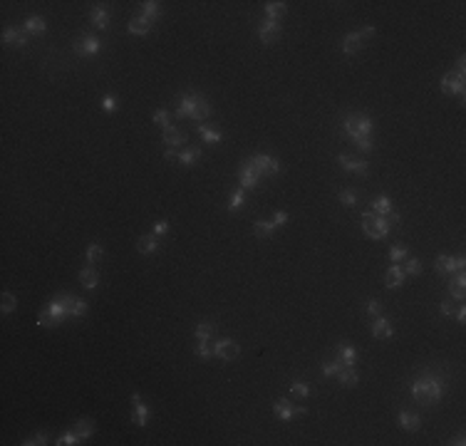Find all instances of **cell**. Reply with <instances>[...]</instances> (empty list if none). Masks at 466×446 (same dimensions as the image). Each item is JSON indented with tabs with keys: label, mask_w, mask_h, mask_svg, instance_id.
I'll use <instances>...</instances> for the list:
<instances>
[{
	"label": "cell",
	"mask_w": 466,
	"mask_h": 446,
	"mask_svg": "<svg viewBox=\"0 0 466 446\" xmlns=\"http://www.w3.org/2000/svg\"><path fill=\"white\" fill-rule=\"evenodd\" d=\"M60 320L52 315V310L50 308H45V310H40V315H38V325L40 327H52V325H57Z\"/></svg>",
	"instance_id": "74e56055"
},
{
	"label": "cell",
	"mask_w": 466,
	"mask_h": 446,
	"mask_svg": "<svg viewBox=\"0 0 466 446\" xmlns=\"http://www.w3.org/2000/svg\"><path fill=\"white\" fill-rule=\"evenodd\" d=\"M360 47H362V35H360V33H350V35L342 40V52H345V55H355Z\"/></svg>",
	"instance_id": "ffe728a7"
},
{
	"label": "cell",
	"mask_w": 466,
	"mask_h": 446,
	"mask_svg": "<svg viewBox=\"0 0 466 446\" xmlns=\"http://www.w3.org/2000/svg\"><path fill=\"white\" fill-rule=\"evenodd\" d=\"M441 315H446V318L454 315V303H451V300H444V303H441Z\"/></svg>",
	"instance_id": "11a10c76"
},
{
	"label": "cell",
	"mask_w": 466,
	"mask_h": 446,
	"mask_svg": "<svg viewBox=\"0 0 466 446\" xmlns=\"http://www.w3.org/2000/svg\"><path fill=\"white\" fill-rule=\"evenodd\" d=\"M184 134L179 131V129H174V126H167L164 129V144L169 146V149H174V146H179V144H184Z\"/></svg>",
	"instance_id": "484cf974"
},
{
	"label": "cell",
	"mask_w": 466,
	"mask_h": 446,
	"mask_svg": "<svg viewBox=\"0 0 466 446\" xmlns=\"http://www.w3.org/2000/svg\"><path fill=\"white\" fill-rule=\"evenodd\" d=\"M164 159H167V162H174V159H179V157H176L174 149H167V152H164Z\"/></svg>",
	"instance_id": "91938a15"
},
{
	"label": "cell",
	"mask_w": 466,
	"mask_h": 446,
	"mask_svg": "<svg viewBox=\"0 0 466 446\" xmlns=\"http://www.w3.org/2000/svg\"><path fill=\"white\" fill-rule=\"evenodd\" d=\"M456 320H459V323H464V320H466V310H464V308H459V313H456Z\"/></svg>",
	"instance_id": "94428289"
},
{
	"label": "cell",
	"mask_w": 466,
	"mask_h": 446,
	"mask_svg": "<svg viewBox=\"0 0 466 446\" xmlns=\"http://www.w3.org/2000/svg\"><path fill=\"white\" fill-rule=\"evenodd\" d=\"M412 397L419 404H436L441 399V384L436 379H417L412 384Z\"/></svg>",
	"instance_id": "6da1fadb"
},
{
	"label": "cell",
	"mask_w": 466,
	"mask_h": 446,
	"mask_svg": "<svg viewBox=\"0 0 466 446\" xmlns=\"http://www.w3.org/2000/svg\"><path fill=\"white\" fill-rule=\"evenodd\" d=\"M372 335L380 337V340L392 337V335H394V327H392V323H389L387 318H375V320H372Z\"/></svg>",
	"instance_id": "9a60e30c"
},
{
	"label": "cell",
	"mask_w": 466,
	"mask_h": 446,
	"mask_svg": "<svg viewBox=\"0 0 466 446\" xmlns=\"http://www.w3.org/2000/svg\"><path fill=\"white\" fill-rule=\"evenodd\" d=\"M273 409H275V414H278L283 421H290L293 416H305V414H307L305 406H293L288 399H278V402L273 404Z\"/></svg>",
	"instance_id": "5b68a950"
},
{
	"label": "cell",
	"mask_w": 466,
	"mask_h": 446,
	"mask_svg": "<svg viewBox=\"0 0 466 446\" xmlns=\"http://www.w3.org/2000/svg\"><path fill=\"white\" fill-rule=\"evenodd\" d=\"M3 42L5 45H15V47H25L28 45V33L15 30V28H8V30H3Z\"/></svg>",
	"instance_id": "4fadbf2b"
},
{
	"label": "cell",
	"mask_w": 466,
	"mask_h": 446,
	"mask_svg": "<svg viewBox=\"0 0 466 446\" xmlns=\"http://www.w3.org/2000/svg\"><path fill=\"white\" fill-rule=\"evenodd\" d=\"M360 35H362V40H365V38H372V35H375V25H367L365 30H360Z\"/></svg>",
	"instance_id": "680465c9"
},
{
	"label": "cell",
	"mask_w": 466,
	"mask_h": 446,
	"mask_svg": "<svg viewBox=\"0 0 466 446\" xmlns=\"http://www.w3.org/2000/svg\"><path fill=\"white\" fill-rule=\"evenodd\" d=\"M380 310H382V308H380V303H377V300H370V303H367V313H370V315H375V318H377V315H380Z\"/></svg>",
	"instance_id": "6f0895ef"
},
{
	"label": "cell",
	"mask_w": 466,
	"mask_h": 446,
	"mask_svg": "<svg viewBox=\"0 0 466 446\" xmlns=\"http://www.w3.org/2000/svg\"><path fill=\"white\" fill-rule=\"evenodd\" d=\"M131 406H134V411H131V419H134V424H136V426H146V419H149V409L144 406L141 397H139L136 392L131 394Z\"/></svg>",
	"instance_id": "8fae6325"
},
{
	"label": "cell",
	"mask_w": 466,
	"mask_h": 446,
	"mask_svg": "<svg viewBox=\"0 0 466 446\" xmlns=\"http://www.w3.org/2000/svg\"><path fill=\"white\" fill-rule=\"evenodd\" d=\"M285 221H288V213H285V211H278V213L273 216V221H270V223H273L275 228H280V226H283Z\"/></svg>",
	"instance_id": "f5cc1de1"
},
{
	"label": "cell",
	"mask_w": 466,
	"mask_h": 446,
	"mask_svg": "<svg viewBox=\"0 0 466 446\" xmlns=\"http://www.w3.org/2000/svg\"><path fill=\"white\" fill-rule=\"evenodd\" d=\"M23 444H25V446H35V444L43 446V444H47V436H45V434H35V436H30V439H28V441H23Z\"/></svg>",
	"instance_id": "816d5d0a"
},
{
	"label": "cell",
	"mask_w": 466,
	"mask_h": 446,
	"mask_svg": "<svg viewBox=\"0 0 466 446\" xmlns=\"http://www.w3.org/2000/svg\"><path fill=\"white\" fill-rule=\"evenodd\" d=\"M75 434H77L80 439L92 436V434H94V424H92L89 419H80V421H75Z\"/></svg>",
	"instance_id": "f1b7e54d"
},
{
	"label": "cell",
	"mask_w": 466,
	"mask_h": 446,
	"mask_svg": "<svg viewBox=\"0 0 466 446\" xmlns=\"http://www.w3.org/2000/svg\"><path fill=\"white\" fill-rule=\"evenodd\" d=\"M248 164L253 166L258 174H278V171H280V166H278V162H275V159L263 157V154H255V157Z\"/></svg>",
	"instance_id": "9c48e42d"
},
{
	"label": "cell",
	"mask_w": 466,
	"mask_h": 446,
	"mask_svg": "<svg viewBox=\"0 0 466 446\" xmlns=\"http://www.w3.org/2000/svg\"><path fill=\"white\" fill-rule=\"evenodd\" d=\"M151 20L149 18H144V15H136V18H131L129 20V33H134V35H146L149 30H151Z\"/></svg>",
	"instance_id": "2e32d148"
},
{
	"label": "cell",
	"mask_w": 466,
	"mask_h": 446,
	"mask_svg": "<svg viewBox=\"0 0 466 446\" xmlns=\"http://www.w3.org/2000/svg\"><path fill=\"white\" fill-rule=\"evenodd\" d=\"M99 47H102V42L97 40L94 35H87V38L75 42V52H77V55H97Z\"/></svg>",
	"instance_id": "7c38bea8"
},
{
	"label": "cell",
	"mask_w": 466,
	"mask_h": 446,
	"mask_svg": "<svg viewBox=\"0 0 466 446\" xmlns=\"http://www.w3.org/2000/svg\"><path fill=\"white\" fill-rule=\"evenodd\" d=\"M80 283H82V287H87V290H94V287H97V283H99V275H97V270H94L92 265L80 270Z\"/></svg>",
	"instance_id": "44dd1931"
},
{
	"label": "cell",
	"mask_w": 466,
	"mask_h": 446,
	"mask_svg": "<svg viewBox=\"0 0 466 446\" xmlns=\"http://www.w3.org/2000/svg\"><path fill=\"white\" fill-rule=\"evenodd\" d=\"M449 292H451V298H456V300H464V292H466V278L464 273L459 270V275L451 280V285H449Z\"/></svg>",
	"instance_id": "603a6c76"
},
{
	"label": "cell",
	"mask_w": 466,
	"mask_h": 446,
	"mask_svg": "<svg viewBox=\"0 0 466 446\" xmlns=\"http://www.w3.org/2000/svg\"><path fill=\"white\" fill-rule=\"evenodd\" d=\"M45 28H47V25H45V20L40 15H33V18L25 20V33H30V35H43Z\"/></svg>",
	"instance_id": "83f0119b"
},
{
	"label": "cell",
	"mask_w": 466,
	"mask_h": 446,
	"mask_svg": "<svg viewBox=\"0 0 466 446\" xmlns=\"http://www.w3.org/2000/svg\"><path fill=\"white\" fill-rule=\"evenodd\" d=\"M441 92H444V94H464V77L456 75V72L444 75V80H441Z\"/></svg>",
	"instance_id": "52a82bcc"
},
{
	"label": "cell",
	"mask_w": 466,
	"mask_h": 446,
	"mask_svg": "<svg viewBox=\"0 0 466 446\" xmlns=\"http://www.w3.org/2000/svg\"><path fill=\"white\" fill-rule=\"evenodd\" d=\"M338 379H340L342 387H357V379H360V377H357V372H355L352 367H342L338 372Z\"/></svg>",
	"instance_id": "d4e9b609"
},
{
	"label": "cell",
	"mask_w": 466,
	"mask_h": 446,
	"mask_svg": "<svg viewBox=\"0 0 466 446\" xmlns=\"http://www.w3.org/2000/svg\"><path fill=\"white\" fill-rule=\"evenodd\" d=\"M211 114V107H209V102L204 99V97H199V104H196V109H194V117L191 119H196V122H204L206 117Z\"/></svg>",
	"instance_id": "d6a6232c"
},
{
	"label": "cell",
	"mask_w": 466,
	"mask_h": 446,
	"mask_svg": "<svg viewBox=\"0 0 466 446\" xmlns=\"http://www.w3.org/2000/svg\"><path fill=\"white\" fill-rule=\"evenodd\" d=\"M372 211H375L377 216H387V213L392 211V201H389L387 196H377V199L372 201Z\"/></svg>",
	"instance_id": "836d02e7"
},
{
	"label": "cell",
	"mask_w": 466,
	"mask_h": 446,
	"mask_svg": "<svg viewBox=\"0 0 466 446\" xmlns=\"http://www.w3.org/2000/svg\"><path fill=\"white\" fill-rule=\"evenodd\" d=\"M196 355H199L201 360H209V357H213V355H216V345H213L211 340H199Z\"/></svg>",
	"instance_id": "f546056e"
},
{
	"label": "cell",
	"mask_w": 466,
	"mask_h": 446,
	"mask_svg": "<svg viewBox=\"0 0 466 446\" xmlns=\"http://www.w3.org/2000/svg\"><path fill=\"white\" fill-rule=\"evenodd\" d=\"M464 265H466L464 258H451V255H439L436 263H434L436 273H441V275H451L456 270H464Z\"/></svg>",
	"instance_id": "277c9868"
},
{
	"label": "cell",
	"mask_w": 466,
	"mask_h": 446,
	"mask_svg": "<svg viewBox=\"0 0 466 446\" xmlns=\"http://www.w3.org/2000/svg\"><path fill=\"white\" fill-rule=\"evenodd\" d=\"M238 352H241V347H238V342H233L231 337H223V340L216 342V357H221V360H226V362L236 360Z\"/></svg>",
	"instance_id": "8992f818"
},
{
	"label": "cell",
	"mask_w": 466,
	"mask_h": 446,
	"mask_svg": "<svg viewBox=\"0 0 466 446\" xmlns=\"http://www.w3.org/2000/svg\"><path fill=\"white\" fill-rule=\"evenodd\" d=\"M290 394L297 397V399H305V397H310V387L305 382H293L290 384Z\"/></svg>",
	"instance_id": "ab89813d"
},
{
	"label": "cell",
	"mask_w": 466,
	"mask_h": 446,
	"mask_svg": "<svg viewBox=\"0 0 466 446\" xmlns=\"http://www.w3.org/2000/svg\"><path fill=\"white\" fill-rule=\"evenodd\" d=\"M342 367H345V365H342V360L338 357V360H333V362H325V365H323V374H325V377H333V374H338Z\"/></svg>",
	"instance_id": "b9f144b4"
},
{
	"label": "cell",
	"mask_w": 466,
	"mask_h": 446,
	"mask_svg": "<svg viewBox=\"0 0 466 446\" xmlns=\"http://www.w3.org/2000/svg\"><path fill=\"white\" fill-rule=\"evenodd\" d=\"M92 23H94L97 30H104V28L109 25V13H107L104 5H94V8H92Z\"/></svg>",
	"instance_id": "ac0fdd59"
},
{
	"label": "cell",
	"mask_w": 466,
	"mask_h": 446,
	"mask_svg": "<svg viewBox=\"0 0 466 446\" xmlns=\"http://www.w3.org/2000/svg\"><path fill=\"white\" fill-rule=\"evenodd\" d=\"M243 201H246L243 191H233V194H231V199H228V211H238V208L243 206Z\"/></svg>",
	"instance_id": "ee69618b"
},
{
	"label": "cell",
	"mask_w": 466,
	"mask_h": 446,
	"mask_svg": "<svg viewBox=\"0 0 466 446\" xmlns=\"http://www.w3.org/2000/svg\"><path fill=\"white\" fill-rule=\"evenodd\" d=\"M389 226H392V223L387 221V216H377L372 208L362 213V231H365V236H370V238H384L387 231H389Z\"/></svg>",
	"instance_id": "7a4b0ae2"
},
{
	"label": "cell",
	"mask_w": 466,
	"mask_h": 446,
	"mask_svg": "<svg viewBox=\"0 0 466 446\" xmlns=\"http://www.w3.org/2000/svg\"><path fill=\"white\" fill-rule=\"evenodd\" d=\"M265 13H268V20H278L285 15V3H265Z\"/></svg>",
	"instance_id": "1f68e13d"
},
{
	"label": "cell",
	"mask_w": 466,
	"mask_h": 446,
	"mask_svg": "<svg viewBox=\"0 0 466 446\" xmlns=\"http://www.w3.org/2000/svg\"><path fill=\"white\" fill-rule=\"evenodd\" d=\"M253 231H255V236H258V238H268V236L275 231V226H273L270 221H255Z\"/></svg>",
	"instance_id": "e575fe53"
},
{
	"label": "cell",
	"mask_w": 466,
	"mask_h": 446,
	"mask_svg": "<svg viewBox=\"0 0 466 446\" xmlns=\"http://www.w3.org/2000/svg\"><path fill=\"white\" fill-rule=\"evenodd\" d=\"M199 157H201V149H186V152L179 154V162L184 164V166H191V164L199 162Z\"/></svg>",
	"instance_id": "8d00e7d4"
},
{
	"label": "cell",
	"mask_w": 466,
	"mask_h": 446,
	"mask_svg": "<svg viewBox=\"0 0 466 446\" xmlns=\"http://www.w3.org/2000/svg\"><path fill=\"white\" fill-rule=\"evenodd\" d=\"M15 305H18L15 295H10V292H3V313H5V315H8V313H13V310H15Z\"/></svg>",
	"instance_id": "bcb514c9"
},
{
	"label": "cell",
	"mask_w": 466,
	"mask_h": 446,
	"mask_svg": "<svg viewBox=\"0 0 466 446\" xmlns=\"http://www.w3.org/2000/svg\"><path fill=\"white\" fill-rule=\"evenodd\" d=\"M141 15L144 18H149L151 23L159 18V3L157 0H146V3H141Z\"/></svg>",
	"instance_id": "4dcf8cb0"
},
{
	"label": "cell",
	"mask_w": 466,
	"mask_h": 446,
	"mask_svg": "<svg viewBox=\"0 0 466 446\" xmlns=\"http://www.w3.org/2000/svg\"><path fill=\"white\" fill-rule=\"evenodd\" d=\"M136 248H139V253H157V250H159V241H157L154 233H151V236H141V238L136 241Z\"/></svg>",
	"instance_id": "4316f807"
},
{
	"label": "cell",
	"mask_w": 466,
	"mask_h": 446,
	"mask_svg": "<svg viewBox=\"0 0 466 446\" xmlns=\"http://www.w3.org/2000/svg\"><path fill=\"white\" fill-rule=\"evenodd\" d=\"M169 231V223L167 221H157L154 223V236H162V233H167Z\"/></svg>",
	"instance_id": "db71d44e"
},
{
	"label": "cell",
	"mask_w": 466,
	"mask_h": 446,
	"mask_svg": "<svg viewBox=\"0 0 466 446\" xmlns=\"http://www.w3.org/2000/svg\"><path fill=\"white\" fill-rule=\"evenodd\" d=\"M154 124H162L164 129H167V126H171V124H169V112H167V109L154 112Z\"/></svg>",
	"instance_id": "681fc988"
},
{
	"label": "cell",
	"mask_w": 466,
	"mask_h": 446,
	"mask_svg": "<svg viewBox=\"0 0 466 446\" xmlns=\"http://www.w3.org/2000/svg\"><path fill=\"white\" fill-rule=\"evenodd\" d=\"M407 258V248H392L389 250V260L392 263H399V260H404Z\"/></svg>",
	"instance_id": "f907efd6"
},
{
	"label": "cell",
	"mask_w": 466,
	"mask_h": 446,
	"mask_svg": "<svg viewBox=\"0 0 466 446\" xmlns=\"http://www.w3.org/2000/svg\"><path fill=\"white\" fill-rule=\"evenodd\" d=\"M258 181H260V174L255 171L251 164L246 162V166L241 169V184H243L246 189H255V186H258Z\"/></svg>",
	"instance_id": "e0dca14e"
},
{
	"label": "cell",
	"mask_w": 466,
	"mask_h": 446,
	"mask_svg": "<svg viewBox=\"0 0 466 446\" xmlns=\"http://www.w3.org/2000/svg\"><path fill=\"white\" fill-rule=\"evenodd\" d=\"M199 134H201V136H204L209 144H218V141H221V134H218V131H213V129H209L206 124H199Z\"/></svg>",
	"instance_id": "f35d334b"
},
{
	"label": "cell",
	"mask_w": 466,
	"mask_h": 446,
	"mask_svg": "<svg viewBox=\"0 0 466 446\" xmlns=\"http://www.w3.org/2000/svg\"><path fill=\"white\" fill-rule=\"evenodd\" d=\"M258 35H260V40L265 42V45H273V42L278 40V35H280L278 20H265V23H260V25H258Z\"/></svg>",
	"instance_id": "ba28073f"
},
{
	"label": "cell",
	"mask_w": 466,
	"mask_h": 446,
	"mask_svg": "<svg viewBox=\"0 0 466 446\" xmlns=\"http://www.w3.org/2000/svg\"><path fill=\"white\" fill-rule=\"evenodd\" d=\"M338 357L342 360V365L345 367H355V362H357V350L350 347V345H340Z\"/></svg>",
	"instance_id": "cb8c5ba5"
},
{
	"label": "cell",
	"mask_w": 466,
	"mask_h": 446,
	"mask_svg": "<svg viewBox=\"0 0 466 446\" xmlns=\"http://www.w3.org/2000/svg\"><path fill=\"white\" fill-rule=\"evenodd\" d=\"M340 203H342V206H355V203H357V194L350 191V189L342 191V194H340Z\"/></svg>",
	"instance_id": "c3c4849f"
},
{
	"label": "cell",
	"mask_w": 466,
	"mask_h": 446,
	"mask_svg": "<svg viewBox=\"0 0 466 446\" xmlns=\"http://www.w3.org/2000/svg\"><path fill=\"white\" fill-rule=\"evenodd\" d=\"M102 109H104V112H117V109H119V99L112 97V94H107V97L102 99Z\"/></svg>",
	"instance_id": "f6af8a7d"
},
{
	"label": "cell",
	"mask_w": 466,
	"mask_h": 446,
	"mask_svg": "<svg viewBox=\"0 0 466 446\" xmlns=\"http://www.w3.org/2000/svg\"><path fill=\"white\" fill-rule=\"evenodd\" d=\"M449 444H454V446H464L466 441H464V436H456V439H451Z\"/></svg>",
	"instance_id": "6125c7cd"
},
{
	"label": "cell",
	"mask_w": 466,
	"mask_h": 446,
	"mask_svg": "<svg viewBox=\"0 0 466 446\" xmlns=\"http://www.w3.org/2000/svg\"><path fill=\"white\" fill-rule=\"evenodd\" d=\"M216 335V323H201L196 327V340H211Z\"/></svg>",
	"instance_id": "d590c367"
},
{
	"label": "cell",
	"mask_w": 466,
	"mask_h": 446,
	"mask_svg": "<svg viewBox=\"0 0 466 446\" xmlns=\"http://www.w3.org/2000/svg\"><path fill=\"white\" fill-rule=\"evenodd\" d=\"M338 162L342 164V169H345V171H355V174H367V162H362V159H352V157H347V154H340Z\"/></svg>",
	"instance_id": "5bb4252c"
},
{
	"label": "cell",
	"mask_w": 466,
	"mask_h": 446,
	"mask_svg": "<svg viewBox=\"0 0 466 446\" xmlns=\"http://www.w3.org/2000/svg\"><path fill=\"white\" fill-rule=\"evenodd\" d=\"M402 270H404V275H419V273H422L419 258H407V265H404Z\"/></svg>",
	"instance_id": "60d3db41"
},
{
	"label": "cell",
	"mask_w": 466,
	"mask_h": 446,
	"mask_svg": "<svg viewBox=\"0 0 466 446\" xmlns=\"http://www.w3.org/2000/svg\"><path fill=\"white\" fill-rule=\"evenodd\" d=\"M199 97H201V94H184V97L179 99L176 117H179V119H184V117H194V109H196V104H199Z\"/></svg>",
	"instance_id": "30bf717a"
},
{
	"label": "cell",
	"mask_w": 466,
	"mask_h": 446,
	"mask_svg": "<svg viewBox=\"0 0 466 446\" xmlns=\"http://www.w3.org/2000/svg\"><path fill=\"white\" fill-rule=\"evenodd\" d=\"M87 313V300H82V298H77V308H75V318H82Z\"/></svg>",
	"instance_id": "9f6ffc18"
},
{
	"label": "cell",
	"mask_w": 466,
	"mask_h": 446,
	"mask_svg": "<svg viewBox=\"0 0 466 446\" xmlns=\"http://www.w3.org/2000/svg\"><path fill=\"white\" fill-rule=\"evenodd\" d=\"M399 426H402L404 431H417V429L422 426V421H419L417 414H412V411H402V414H399Z\"/></svg>",
	"instance_id": "d6986e66"
},
{
	"label": "cell",
	"mask_w": 466,
	"mask_h": 446,
	"mask_svg": "<svg viewBox=\"0 0 466 446\" xmlns=\"http://www.w3.org/2000/svg\"><path fill=\"white\" fill-rule=\"evenodd\" d=\"M372 119L370 117H365V114H352V117H345V122H342V129H345V134L347 136H352V139H360V136H370L372 134Z\"/></svg>",
	"instance_id": "3957f363"
},
{
	"label": "cell",
	"mask_w": 466,
	"mask_h": 446,
	"mask_svg": "<svg viewBox=\"0 0 466 446\" xmlns=\"http://www.w3.org/2000/svg\"><path fill=\"white\" fill-rule=\"evenodd\" d=\"M99 258H102V245L92 243L89 248H87V260H89V263H97Z\"/></svg>",
	"instance_id": "7dc6e473"
},
{
	"label": "cell",
	"mask_w": 466,
	"mask_h": 446,
	"mask_svg": "<svg viewBox=\"0 0 466 446\" xmlns=\"http://www.w3.org/2000/svg\"><path fill=\"white\" fill-rule=\"evenodd\" d=\"M80 441H82V439H80V436L75 434V429H72V431L62 434V436H60V439H57L55 444H60V446H72V444H80Z\"/></svg>",
	"instance_id": "7bdbcfd3"
},
{
	"label": "cell",
	"mask_w": 466,
	"mask_h": 446,
	"mask_svg": "<svg viewBox=\"0 0 466 446\" xmlns=\"http://www.w3.org/2000/svg\"><path fill=\"white\" fill-rule=\"evenodd\" d=\"M384 280H387V287H399V285L404 283V270H402L399 265H392V268L387 270Z\"/></svg>",
	"instance_id": "7402d4cb"
}]
</instances>
